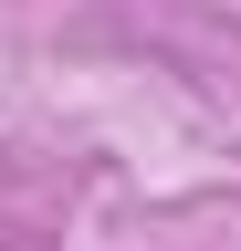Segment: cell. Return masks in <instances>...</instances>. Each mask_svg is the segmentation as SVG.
Here are the masks:
<instances>
[]
</instances>
